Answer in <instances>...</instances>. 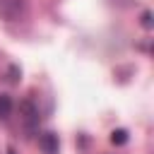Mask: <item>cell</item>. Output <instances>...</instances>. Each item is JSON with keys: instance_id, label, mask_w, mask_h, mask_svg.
<instances>
[{"instance_id": "obj_1", "label": "cell", "mask_w": 154, "mask_h": 154, "mask_svg": "<svg viewBox=\"0 0 154 154\" xmlns=\"http://www.w3.org/2000/svg\"><path fill=\"white\" fill-rule=\"evenodd\" d=\"M29 12L26 0H0V19L5 22H19Z\"/></svg>"}, {"instance_id": "obj_2", "label": "cell", "mask_w": 154, "mask_h": 154, "mask_svg": "<svg viewBox=\"0 0 154 154\" xmlns=\"http://www.w3.org/2000/svg\"><path fill=\"white\" fill-rule=\"evenodd\" d=\"M38 147H41L46 154H55V152H58V135L43 132V135L38 137Z\"/></svg>"}, {"instance_id": "obj_3", "label": "cell", "mask_w": 154, "mask_h": 154, "mask_svg": "<svg viewBox=\"0 0 154 154\" xmlns=\"http://www.w3.org/2000/svg\"><path fill=\"white\" fill-rule=\"evenodd\" d=\"M12 113V99L7 94H0V118H7Z\"/></svg>"}, {"instance_id": "obj_4", "label": "cell", "mask_w": 154, "mask_h": 154, "mask_svg": "<svg viewBox=\"0 0 154 154\" xmlns=\"http://www.w3.org/2000/svg\"><path fill=\"white\" fill-rule=\"evenodd\" d=\"M111 142L113 144H125L128 142V132L125 130H113L111 132Z\"/></svg>"}, {"instance_id": "obj_5", "label": "cell", "mask_w": 154, "mask_h": 154, "mask_svg": "<svg viewBox=\"0 0 154 154\" xmlns=\"http://www.w3.org/2000/svg\"><path fill=\"white\" fill-rule=\"evenodd\" d=\"M19 77H22V70H19L17 65H10V70H7V82L14 84V82H19Z\"/></svg>"}, {"instance_id": "obj_6", "label": "cell", "mask_w": 154, "mask_h": 154, "mask_svg": "<svg viewBox=\"0 0 154 154\" xmlns=\"http://www.w3.org/2000/svg\"><path fill=\"white\" fill-rule=\"evenodd\" d=\"M142 24H144L147 29L152 26V12H144V14H142Z\"/></svg>"}, {"instance_id": "obj_7", "label": "cell", "mask_w": 154, "mask_h": 154, "mask_svg": "<svg viewBox=\"0 0 154 154\" xmlns=\"http://www.w3.org/2000/svg\"><path fill=\"white\" fill-rule=\"evenodd\" d=\"M7 154H14V149H7Z\"/></svg>"}]
</instances>
